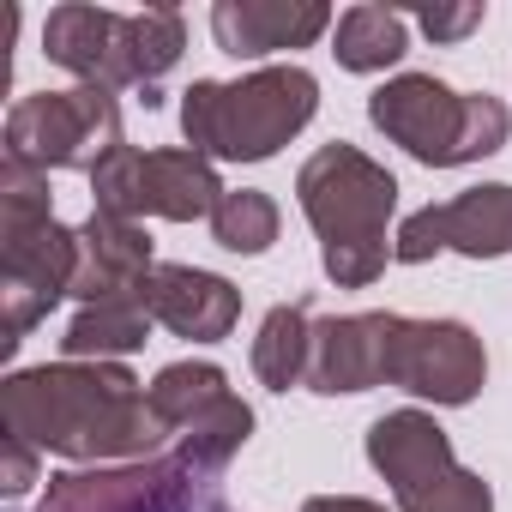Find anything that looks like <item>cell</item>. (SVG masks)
<instances>
[{
  "instance_id": "9c48e42d",
  "label": "cell",
  "mask_w": 512,
  "mask_h": 512,
  "mask_svg": "<svg viewBox=\"0 0 512 512\" xmlns=\"http://www.w3.org/2000/svg\"><path fill=\"white\" fill-rule=\"evenodd\" d=\"M37 512H229L217 476L193 470L181 452L133 458V464H91L49 482Z\"/></svg>"
},
{
  "instance_id": "cb8c5ba5",
  "label": "cell",
  "mask_w": 512,
  "mask_h": 512,
  "mask_svg": "<svg viewBox=\"0 0 512 512\" xmlns=\"http://www.w3.org/2000/svg\"><path fill=\"white\" fill-rule=\"evenodd\" d=\"M302 512H386V506L368 500V494H314Z\"/></svg>"
},
{
  "instance_id": "7c38bea8",
  "label": "cell",
  "mask_w": 512,
  "mask_h": 512,
  "mask_svg": "<svg viewBox=\"0 0 512 512\" xmlns=\"http://www.w3.org/2000/svg\"><path fill=\"white\" fill-rule=\"evenodd\" d=\"M464 253V260H506L512 253V187L488 181V187H464L446 205H422L416 217H404L392 260L422 266L434 253Z\"/></svg>"
},
{
  "instance_id": "e0dca14e",
  "label": "cell",
  "mask_w": 512,
  "mask_h": 512,
  "mask_svg": "<svg viewBox=\"0 0 512 512\" xmlns=\"http://www.w3.org/2000/svg\"><path fill=\"white\" fill-rule=\"evenodd\" d=\"M145 308L175 338L217 344L241 320V290L229 278H217V272H199V266H157L145 278Z\"/></svg>"
},
{
  "instance_id": "8fae6325",
  "label": "cell",
  "mask_w": 512,
  "mask_h": 512,
  "mask_svg": "<svg viewBox=\"0 0 512 512\" xmlns=\"http://www.w3.org/2000/svg\"><path fill=\"white\" fill-rule=\"evenodd\" d=\"M488 380V350L464 320H410L392 314L386 386L434 404H470Z\"/></svg>"
},
{
  "instance_id": "ba28073f",
  "label": "cell",
  "mask_w": 512,
  "mask_h": 512,
  "mask_svg": "<svg viewBox=\"0 0 512 512\" xmlns=\"http://www.w3.org/2000/svg\"><path fill=\"white\" fill-rule=\"evenodd\" d=\"M229 187L217 181L211 157L199 151H109L91 175V211H109V217H169V223H193V217H211L217 199Z\"/></svg>"
},
{
  "instance_id": "7a4b0ae2",
  "label": "cell",
  "mask_w": 512,
  "mask_h": 512,
  "mask_svg": "<svg viewBox=\"0 0 512 512\" xmlns=\"http://www.w3.org/2000/svg\"><path fill=\"white\" fill-rule=\"evenodd\" d=\"M79 229L55 217L49 175L7 157L0 163V356H13L61 296H73Z\"/></svg>"
},
{
  "instance_id": "6da1fadb",
  "label": "cell",
  "mask_w": 512,
  "mask_h": 512,
  "mask_svg": "<svg viewBox=\"0 0 512 512\" xmlns=\"http://www.w3.org/2000/svg\"><path fill=\"white\" fill-rule=\"evenodd\" d=\"M7 434L73 464H133L157 458L163 422L151 392L121 362H43L0 386Z\"/></svg>"
},
{
  "instance_id": "5bb4252c",
  "label": "cell",
  "mask_w": 512,
  "mask_h": 512,
  "mask_svg": "<svg viewBox=\"0 0 512 512\" xmlns=\"http://www.w3.org/2000/svg\"><path fill=\"white\" fill-rule=\"evenodd\" d=\"M326 25H332V7H320V0H217L211 7V37L235 61L308 49Z\"/></svg>"
},
{
  "instance_id": "ac0fdd59",
  "label": "cell",
  "mask_w": 512,
  "mask_h": 512,
  "mask_svg": "<svg viewBox=\"0 0 512 512\" xmlns=\"http://www.w3.org/2000/svg\"><path fill=\"white\" fill-rule=\"evenodd\" d=\"M151 308H145V290L139 296H109V302H91L73 314L61 350L67 362H109V356H127V350H145L151 338Z\"/></svg>"
},
{
  "instance_id": "8992f818",
  "label": "cell",
  "mask_w": 512,
  "mask_h": 512,
  "mask_svg": "<svg viewBox=\"0 0 512 512\" xmlns=\"http://www.w3.org/2000/svg\"><path fill=\"white\" fill-rule=\"evenodd\" d=\"M368 458L392 482L398 512H494V494L476 470L452 458V440L422 410H392L368 428Z\"/></svg>"
},
{
  "instance_id": "44dd1931",
  "label": "cell",
  "mask_w": 512,
  "mask_h": 512,
  "mask_svg": "<svg viewBox=\"0 0 512 512\" xmlns=\"http://www.w3.org/2000/svg\"><path fill=\"white\" fill-rule=\"evenodd\" d=\"M211 235L229 253H266L278 241V205H272V193H260V187L223 193L217 211H211Z\"/></svg>"
},
{
  "instance_id": "5b68a950",
  "label": "cell",
  "mask_w": 512,
  "mask_h": 512,
  "mask_svg": "<svg viewBox=\"0 0 512 512\" xmlns=\"http://www.w3.org/2000/svg\"><path fill=\"white\" fill-rule=\"evenodd\" d=\"M368 121L404 145L428 169H458L476 157H494L512 133V115L488 91H452L434 73H398L368 97Z\"/></svg>"
},
{
  "instance_id": "ffe728a7",
  "label": "cell",
  "mask_w": 512,
  "mask_h": 512,
  "mask_svg": "<svg viewBox=\"0 0 512 512\" xmlns=\"http://www.w3.org/2000/svg\"><path fill=\"white\" fill-rule=\"evenodd\" d=\"M404 49H410L404 43V13H392V7H350L338 19L332 55L350 73H386L392 61H404Z\"/></svg>"
},
{
  "instance_id": "277c9868",
  "label": "cell",
  "mask_w": 512,
  "mask_h": 512,
  "mask_svg": "<svg viewBox=\"0 0 512 512\" xmlns=\"http://www.w3.org/2000/svg\"><path fill=\"white\" fill-rule=\"evenodd\" d=\"M320 109V85L308 67L284 61V67H260L235 85L223 79H199L181 97V133L187 151L199 157H223V163H266L278 157Z\"/></svg>"
},
{
  "instance_id": "4fadbf2b",
  "label": "cell",
  "mask_w": 512,
  "mask_h": 512,
  "mask_svg": "<svg viewBox=\"0 0 512 512\" xmlns=\"http://www.w3.org/2000/svg\"><path fill=\"white\" fill-rule=\"evenodd\" d=\"M43 55L55 67H67L79 85L97 91H145L139 85V61H133V13H109V7H55L43 25Z\"/></svg>"
},
{
  "instance_id": "603a6c76",
  "label": "cell",
  "mask_w": 512,
  "mask_h": 512,
  "mask_svg": "<svg viewBox=\"0 0 512 512\" xmlns=\"http://www.w3.org/2000/svg\"><path fill=\"white\" fill-rule=\"evenodd\" d=\"M31 482H37V446L7 434V440H0V494H25Z\"/></svg>"
},
{
  "instance_id": "7402d4cb",
  "label": "cell",
  "mask_w": 512,
  "mask_h": 512,
  "mask_svg": "<svg viewBox=\"0 0 512 512\" xmlns=\"http://www.w3.org/2000/svg\"><path fill=\"white\" fill-rule=\"evenodd\" d=\"M482 19H488L482 0H464V7H416V25H422L434 43H464Z\"/></svg>"
},
{
  "instance_id": "d6986e66",
  "label": "cell",
  "mask_w": 512,
  "mask_h": 512,
  "mask_svg": "<svg viewBox=\"0 0 512 512\" xmlns=\"http://www.w3.org/2000/svg\"><path fill=\"white\" fill-rule=\"evenodd\" d=\"M308 356H314V296L266 314L260 338H253V374L272 392H290V386H308Z\"/></svg>"
},
{
  "instance_id": "2e32d148",
  "label": "cell",
  "mask_w": 512,
  "mask_h": 512,
  "mask_svg": "<svg viewBox=\"0 0 512 512\" xmlns=\"http://www.w3.org/2000/svg\"><path fill=\"white\" fill-rule=\"evenodd\" d=\"M386 350H392V314H332V320H314L308 386L326 392V398L386 386Z\"/></svg>"
},
{
  "instance_id": "3957f363",
  "label": "cell",
  "mask_w": 512,
  "mask_h": 512,
  "mask_svg": "<svg viewBox=\"0 0 512 512\" xmlns=\"http://www.w3.org/2000/svg\"><path fill=\"white\" fill-rule=\"evenodd\" d=\"M296 199L320 235V266L338 290H368L392 247H386V223L398 205V181L386 163H374L356 145H320L302 175H296Z\"/></svg>"
},
{
  "instance_id": "30bf717a",
  "label": "cell",
  "mask_w": 512,
  "mask_h": 512,
  "mask_svg": "<svg viewBox=\"0 0 512 512\" xmlns=\"http://www.w3.org/2000/svg\"><path fill=\"white\" fill-rule=\"evenodd\" d=\"M151 410L163 434H175V452L205 476H217L253 434V410L229 392L223 368L211 362H169L151 380Z\"/></svg>"
},
{
  "instance_id": "9a60e30c",
  "label": "cell",
  "mask_w": 512,
  "mask_h": 512,
  "mask_svg": "<svg viewBox=\"0 0 512 512\" xmlns=\"http://www.w3.org/2000/svg\"><path fill=\"white\" fill-rule=\"evenodd\" d=\"M151 272H157L151 235H145L139 223L109 217V211H91V217L79 223V266H73V296H79V308L109 302V296H139Z\"/></svg>"
},
{
  "instance_id": "52a82bcc",
  "label": "cell",
  "mask_w": 512,
  "mask_h": 512,
  "mask_svg": "<svg viewBox=\"0 0 512 512\" xmlns=\"http://www.w3.org/2000/svg\"><path fill=\"white\" fill-rule=\"evenodd\" d=\"M121 151V109L115 91L97 85H73V91H37L19 97L7 109V157L31 163V169H85L97 175V163Z\"/></svg>"
}]
</instances>
